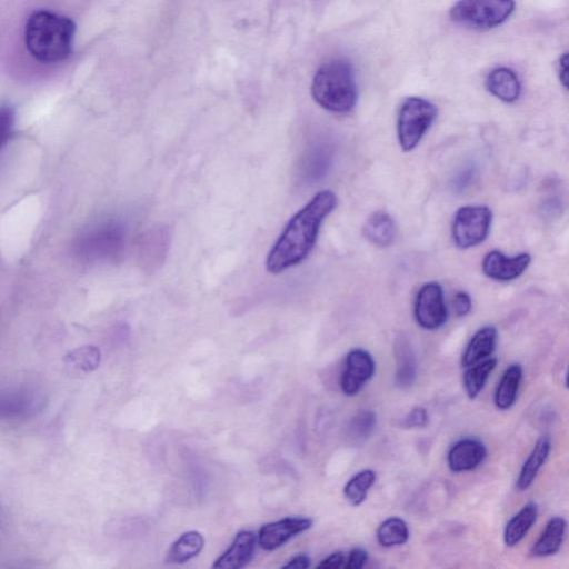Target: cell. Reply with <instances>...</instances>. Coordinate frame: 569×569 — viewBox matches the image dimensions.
<instances>
[{
	"instance_id": "obj_1",
	"label": "cell",
	"mask_w": 569,
	"mask_h": 569,
	"mask_svg": "<svg viewBox=\"0 0 569 569\" xmlns=\"http://www.w3.org/2000/svg\"><path fill=\"white\" fill-rule=\"evenodd\" d=\"M338 204L331 190H321L286 224L266 260L268 272L278 274L301 263L313 249L320 227Z\"/></svg>"
},
{
	"instance_id": "obj_2",
	"label": "cell",
	"mask_w": 569,
	"mask_h": 569,
	"mask_svg": "<svg viewBox=\"0 0 569 569\" xmlns=\"http://www.w3.org/2000/svg\"><path fill=\"white\" fill-rule=\"evenodd\" d=\"M74 34L76 24L70 18L39 10L26 21L23 41L36 61L53 64L64 61L71 54Z\"/></svg>"
},
{
	"instance_id": "obj_3",
	"label": "cell",
	"mask_w": 569,
	"mask_h": 569,
	"mask_svg": "<svg viewBox=\"0 0 569 569\" xmlns=\"http://www.w3.org/2000/svg\"><path fill=\"white\" fill-rule=\"evenodd\" d=\"M311 94L320 107L330 112L352 110L357 101V86L351 64L341 58L323 62L313 76Z\"/></svg>"
},
{
	"instance_id": "obj_4",
	"label": "cell",
	"mask_w": 569,
	"mask_h": 569,
	"mask_svg": "<svg viewBox=\"0 0 569 569\" xmlns=\"http://www.w3.org/2000/svg\"><path fill=\"white\" fill-rule=\"evenodd\" d=\"M437 117V108L430 101L419 98H407L399 110L397 136L400 148L405 152L413 150Z\"/></svg>"
},
{
	"instance_id": "obj_5",
	"label": "cell",
	"mask_w": 569,
	"mask_h": 569,
	"mask_svg": "<svg viewBox=\"0 0 569 569\" xmlns=\"http://www.w3.org/2000/svg\"><path fill=\"white\" fill-rule=\"evenodd\" d=\"M515 10L513 0H459L450 10L453 22L487 29L505 22Z\"/></svg>"
},
{
	"instance_id": "obj_6",
	"label": "cell",
	"mask_w": 569,
	"mask_h": 569,
	"mask_svg": "<svg viewBox=\"0 0 569 569\" xmlns=\"http://www.w3.org/2000/svg\"><path fill=\"white\" fill-rule=\"evenodd\" d=\"M492 212L487 206H463L453 216L451 237L459 249L482 243L489 234Z\"/></svg>"
},
{
	"instance_id": "obj_7",
	"label": "cell",
	"mask_w": 569,
	"mask_h": 569,
	"mask_svg": "<svg viewBox=\"0 0 569 569\" xmlns=\"http://www.w3.org/2000/svg\"><path fill=\"white\" fill-rule=\"evenodd\" d=\"M413 315L416 322L426 330H436L447 320V307L443 290L438 282L422 284L415 299Z\"/></svg>"
},
{
	"instance_id": "obj_8",
	"label": "cell",
	"mask_w": 569,
	"mask_h": 569,
	"mask_svg": "<svg viewBox=\"0 0 569 569\" xmlns=\"http://www.w3.org/2000/svg\"><path fill=\"white\" fill-rule=\"evenodd\" d=\"M376 363L373 357L365 349L350 350L345 359L340 377L341 391L349 397L356 396L373 377Z\"/></svg>"
},
{
	"instance_id": "obj_9",
	"label": "cell",
	"mask_w": 569,
	"mask_h": 569,
	"mask_svg": "<svg viewBox=\"0 0 569 569\" xmlns=\"http://www.w3.org/2000/svg\"><path fill=\"white\" fill-rule=\"evenodd\" d=\"M312 526V520L306 517H287L263 525L258 533L259 546L267 551H273L293 537L302 533Z\"/></svg>"
},
{
	"instance_id": "obj_10",
	"label": "cell",
	"mask_w": 569,
	"mask_h": 569,
	"mask_svg": "<svg viewBox=\"0 0 569 569\" xmlns=\"http://www.w3.org/2000/svg\"><path fill=\"white\" fill-rule=\"evenodd\" d=\"M531 256L527 252L507 257L498 250L489 251L482 259V272L497 281H510L520 277L529 267Z\"/></svg>"
},
{
	"instance_id": "obj_11",
	"label": "cell",
	"mask_w": 569,
	"mask_h": 569,
	"mask_svg": "<svg viewBox=\"0 0 569 569\" xmlns=\"http://www.w3.org/2000/svg\"><path fill=\"white\" fill-rule=\"evenodd\" d=\"M42 398L29 388L0 389V419H19L33 415L41 407Z\"/></svg>"
},
{
	"instance_id": "obj_12",
	"label": "cell",
	"mask_w": 569,
	"mask_h": 569,
	"mask_svg": "<svg viewBox=\"0 0 569 569\" xmlns=\"http://www.w3.org/2000/svg\"><path fill=\"white\" fill-rule=\"evenodd\" d=\"M488 451L482 441L476 438H462L456 441L447 453V463L452 472H467L479 467Z\"/></svg>"
},
{
	"instance_id": "obj_13",
	"label": "cell",
	"mask_w": 569,
	"mask_h": 569,
	"mask_svg": "<svg viewBox=\"0 0 569 569\" xmlns=\"http://www.w3.org/2000/svg\"><path fill=\"white\" fill-rule=\"evenodd\" d=\"M256 543L257 537L252 531H238L230 547L216 559L212 568L240 569L246 567L253 558Z\"/></svg>"
},
{
	"instance_id": "obj_14",
	"label": "cell",
	"mask_w": 569,
	"mask_h": 569,
	"mask_svg": "<svg viewBox=\"0 0 569 569\" xmlns=\"http://www.w3.org/2000/svg\"><path fill=\"white\" fill-rule=\"evenodd\" d=\"M396 359L395 381L400 388L410 387L417 377V361L410 340L400 333L393 345Z\"/></svg>"
},
{
	"instance_id": "obj_15",
	"label": "cell",
	"mask_w": 569,
	"mask_h": 569,
	"mask_svg": "<svg viewBox=\"0 0 569 569\" xmlns=\"http://www.w3.org/2000/svg\"><path fill=\"white\" fill-rule=\"evenodd\" d=\"M497 337L493 326L488 325L477 330L461 356V366L467 368L489 358L495 351Z\"/></svg>"
},
{
	"instance_id": "obj_16",
	"label": "cell",
	"mask_w": 569,
	"mask_h": 569,
	"mask_svg": "<svg viewBox=\"0 0 569 569\" xmlns=\"http://www.w3.org/2000/svg\"><path fill=\"white\" fill-rule=\"evenodd\" d=\"M86 254L88 256H104L112 253L122 243V232L119 226L103 224L86 234L83 239Z\"/></svg>"
},
{
	"instance_id": "obj_17",
	"label": "cell",
	"mask_w": 569,
	"mask_h": 569,
	"mask_svg": "<svg viewBox=\"0 0 569 569\" xmlns=\"http://www.w3.org/2000/svg\"><path fill=\"white\" fill-rule=\"evenodd\" d=\"M567 521L556 516L548 520L540 536L530 549L533 557H549L557 553L565 540Z\"/></svg>"
},
{
	"instance_id": "obj_18",
	"label": "cell",
	"mask_w": 569,
	"mask_h": 569,
	"mask_svg": "<svg viewBox=\"0 0 569 569\" xmlns=\"http://www.w3.org/2000/svg\"><path fill=\"white\" fill-rule=\"evenodd\" d=\"M362 234L371 244L385 248L390 246L396 238V223L389 213L377 210L366 220Z\"/></svg>"
},
{
	"instance_id": "obj_19",
	"label": "cell",
	"mask_w": 569,
	"mask_h": 569,
	"mask_svg": "<svg viewBox=\"0 0 569 569\" xmlns=\"http://www.w3.org/2000/svg\"><path fill=\"white\" fill-rule=\"evenodd\" d=\"M486 87L491 94L505 102L516 101L521 91L517 74L506 67L492 69L487 76Z\"/></svg>"
},
{
	"instance_id": "obj_20",
	"label": "cell",
	"mask_w": 569,
	"mask_h": 569,
	"mask_svg": "<svg viewBox=\"0 0 569 569\" xmlns=\"http://www.w3.org/2000/svg\"><path fill=\"white\" fill-rule=\"evenodd\" d=\"M551 450L548 436H541L535 443L531 452L521 466L516 487L518 490L528 489L535 481L540 468L547 461Z\"/></svg>"
},
{
	"instance_id": "obj_21",
	"label": "cell",
	"mask_w": 569,
	"mask_h": 569,
	"mask_svg": "<svg viewBox=\"0 0 569 569\" xmlns=\"http://www.w3.org/2000/svg\"><path fill=\"white\" fill-rule=\"evenodd\" d=\"M538 517V506L535 501L527 502L506 523L503 542L507 547L517 546L529 532Z\"/></svg>"
},
{
	"instance_id": "obj_22",
	"label": "cell",
	"mask_w": 569,
	"mask_h": 569,
	"mask_svg": "<svg viewBox=\"0 0 569 569\" xmlns=\"http://www.w3.org/2000/svg\"><path fill=\"white\" fill-rule=\"evenodd\" d=\"M522 375V367L519 363H512L503 371L493 395L497 409L508 410L515 405Z\"/></svg>"
},
{
	"instance_id": "obj_23",
	"label": "cell",
	"mask_w": 569,
	"mask_h": 569,
	"mask_svg": "<svg viewBox=\"0 0 569 569\" xmlns=\"http://www.w3.org/2000/svg\"><path fill=\"white\" fill-rule=\"evenodd\" d=\"M204 547L203 536L196 530L183 532L169 548L166 561L184 563L197 557Z\"/></svg>"
},
{
	"instance_id": "obj_24",
	"label": "cell",
	"mask_w": 569,
	"mask_h": 569,
	"mask_svg": "<svg viewBox=\"0 0 569 569\" xmlns=\"http://www.w3.org/2000/svg\"><path fill=\"white\" fill-rule=\"evenodd\" d=\"M496 366L497 359L489 357L466 368L462 376V383L469 399H476L478 397Z\"/></svg>"
},
{
	"instance_id": "obj_25",
	"label": "cell",
	"mask_w": 569,
	"mask_h": 569,
	"mask_svg": "<svg viewBox=\"0 0 569 569\" xmlns=\"http://www.w3.org/2000/svg\"><path fill=\"white\" fill-rule=\"evenodd\" d=\"M376 537L385 548L401 546L409 539V528L402 518L389 517L379 525Z\"/></svg>"
},
{
	"instance_id": "obj_26",
	"label": "cell",
	"mask_w": 569,
	"mask_h": 569,
	"mask_svg": "<svg viewBox=\"0 0 569 569\" xmlns=\"http://www.w3.org/2000/svg\"><path fill=\"white\" fill-rule=\"evenodd\" d=\"M372 469H363L353 475L343 487V496L351 506H360L367 498L370 488L376 481Z\"/></svg>"
},
{
	"instance_id": "obj_27",
	"label": "cell",
	"mask_w": 569,
	"mask_h": 569,
	"mask_svg": "<svg viewBox=\"0 0 569 569\" xmlns=\"http://www.w3.org/2000/svg\"><path fill=\"white\" fill-rule=\"evenodd\" d=\"M100 359L101 353L98 347L82 346L66 357V363L74 370L90 372L99 366Z\"/></svg>"
},
{
	"instance_id": "obj_28",
	"label": "cell",
	"mask_w": 569,
	"mask_h": 569,
	"mask_svg": "<svg viewBox=\"0 0 569 569\" xmlns=\"http://www.w3.org/2000/svg\"><path fill=\"white\" fill-rule=\"evenodd\" d=\"M376 423L377 417L372 410H359L349 423V435L357 442H363L373 432Z\"/></svg>"
},
{
	"instance_id": "obj_29",
	"label": "cell",
	"mask_w": 569,
	"mask_h": 569,
	"mask_svg": "<svg viewBox=\"0 0 569 569\" xmlns=\"http://www.w3.org/2000/svg\"><path fill=\"white\" fill-rule=\"evenodd\" d=\"M14 123V112L9 106H0V149L8 142Z\"/></svg>"
},
{
	"instance_id": "obj_30",
	"label": "cell",
	"mask_w": 569,
	"mask_h": 569,
	"mask_svg": "<svg viewBox=\"0 0 569 569\" xmlns=\"http://www.w3.org/2000/svg\"><path fill=\"white\" fill-rule=\"evenodd\" d=\"M429 420L428 411L423 407H416L401 420L405 428H422Z\"/></svg>"
},
{
	"instance_id": "obj_31",
	"label": "cell",
	"mask_w": 569,
	"mask_h": 569,
	"mask_svg": "<svg viewBox=\"0 0 569 569\" xmlns=\"http://www.w3.org/2000/svg\"><path fill=\"white\" fill-rule=\"evenodd\" d=\"M368 560L367 551L361 547L352 548L346 556L345 569H361Z\"/></svg>"
},
{
	"instance_id": "obj_32",
	"label": "cell",
	"mask_w": 569,
	"mask_h": 569,
	"mask_svg": "<svg viewBox=\"0 0 569 569\" xmlns=\"http://www.w3.org/2000/svg\"><path fill=\"white\" fill-rule=\"evenodd\" d=\"M452 308L458 317L468 315L472 308L470 296L465 291H458L452 299Z\"/></svg>"
},
{
	"instance_id": "obj_33",
	"label": "cell",
	"mask_w": 569,
	"mask_h": 569,
	"mask_svg": "<svg viewBox=\"0 0 569 569\" xmlns=\"http://www.w3.org/2000/svg\"><path fill=\"white\" fill-rule=\"evenodd\" d=\"M345 561L346 555L341 551H337L321 560V562H319L317 567L323 569H338L343 568Z\"/></svg>"
},
{
	"instance_id": "obj_34",
	"label": "cell",
	"mask_w": 569,
	"mask_h": 569,
	"mask_svg": "<svg viewBox=\"0 0 569 569\" xmlns=\"http://www.w3.org/2000/svg\"><path fill=\"white\" fill-rule=\"evenodd\" d=\"M311 565L310 558L307 555H297L292 557L287 563L282 566L283 569H306Z\"/></svg>"
},
{
	"instance_id": "obj_35",
	"label": "cell",
	"mask_w": 569,
	"mask_h": 569,
	"mask_svg": "<svg viewBox=\"0 0 569 569\" xmlns=\"http://www.w3.org/2000/svg\"><path fill=\"white\" fill-rule=\"evenodd\" d=\"M559 77L565 88L568 84V54L565 53L560 59L559 64Z\"/></svg>"
}]
</instances>
